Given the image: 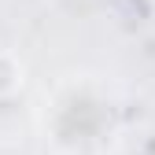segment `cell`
<instances>
[{"mask_svg": "<svg viewBox=\"0 0 155 155\" xmlns=\"http://www.w3.org/2000/svg\"><path fill=\"white\" fill-rule=\"evenodd\" d=\"M22 89V63L15 59L11 52L0 48V100H8Z\"/></svg>", "mask_w": 155, "mask_h": 155, "instance_id": "obj_1", "label": "cell"}]
</instances>
